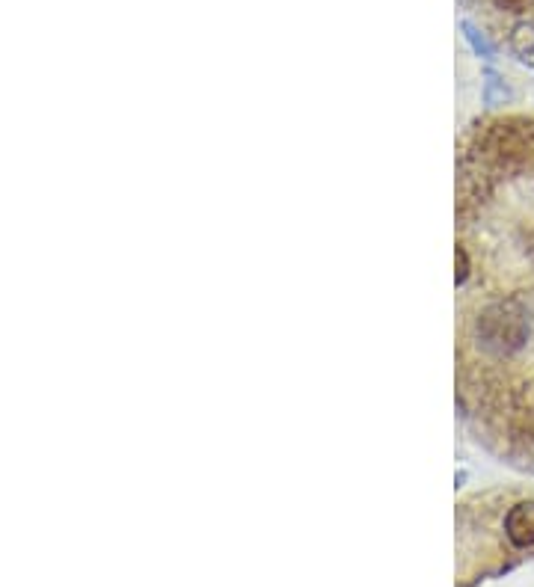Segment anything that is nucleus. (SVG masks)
I'll list each match as a JSON object with an SVG mask.
<instances>
[{
	"label": "nucleus",
	"instance_id": "obj_1",
	"mask_svg": "<svg viewBox=\"0 0 534 587\" xmlns=\"http://www.w3.org/2000/svg\"><path fill=\"white\" fill-rule=\"evenodd\" d=\"M505 531L511 537L514 546H534V502H520L511 507L508 519H505Z\"/></svg>",
	"mask_w": 534,
	"mask_h": 587
},
{
	"label": "nucleus",
	"instance_id": "obj_2",
	"mask_svg": "<svg viewBox=\"0 0 534 587\" xmlns=\"http://www.w3.org/2000/svg\"><path fill=\"white\" fill-rule=\"evenodd\" d=\"M511 48L523 63L534 66V24H517L511 33Z\"/></svg>",
	"mask_w": 534,
	"mask_h": 587
},
{
	"label": "nucleus",
	"instance_id": "obj_3",
	"mask_svg": "<svg viewBox=\"0 0 534 587\" xmlns=\"http://www.w3.org/2000/svg\"><path fill=\"white\" fill-rule=\"evenodd\" d=\"M463 30H466V39L475 45V51H481L484 57H490V54H493V48L487 45V39H484V36H478V30H475L472 24H463Z\"/></svg>",
	"mask_w": 534,
	"mask_h": 587
}]
</instances>
